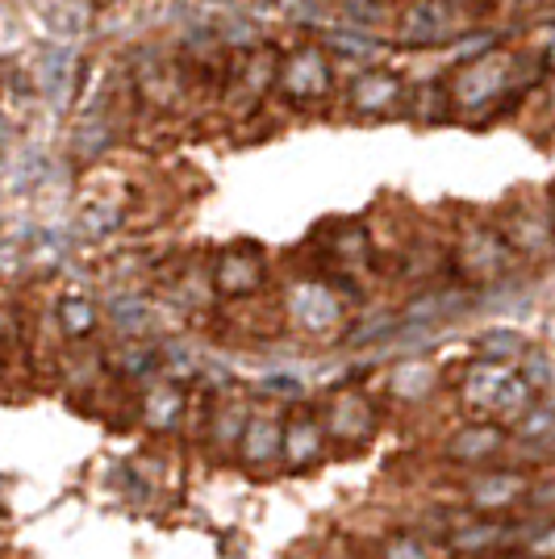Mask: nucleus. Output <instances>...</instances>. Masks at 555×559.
<instances>
[{"instance_id": "obj_1", "label": "nucleus", "mask_w": 555, "mask_h": 559, "mask_svg": "<svg viewBox=\"0 0 555 559\" xmlns=\"http://www.w3.org/2000/svg\"><path fill=\"white\" fill-rule=\"evenodd\" d=\"M460 396L472 414L513 421V426L539 405V401H534L539 393L522 380V372H513L506 364H493V359L468 368V376H463V384H460Z\"/></svg>"}, {"instance_id": "obj_2", "label": "nucleus", "mask_w": 555, "mask_h": 559, "mask_svg": "<svg viewBox=\"0 0 555 559\" xmlns=\"http://www.w3.org/2000/svg\"><path fill=\"white\" fill-rule=\"evenodd\" d=\"M513 75H518L513 55H506V50H485V55L460 63V71L447 80L451 105L468 117L485 114V109H493V105L513 88Z\"/></svg>"}, {"instance_id": "obj_3", "label": "nucleus", "mask_w": 555, "mask_h": 559, "mask_svg": "<svg viewBox=\"0 0 555 559\" xmlns=\"http://www.w3.org/2000/svg\"><path fill=\"white\" fill-rule=\"evenodd\" d=\"M330 84H334V71L322 47H297L293 55H284L276 71V93L288 105H318L330 96Z\"/></svg>"}, {"instance_id": "obj_4", "label": "nucleus", "mask_w": 555, "mask_h": 559, "mask_svg": "<svg viewBox=\"0 0 555 559\" xmlns=\"http://www.w3.org/2000/svg\"><path fill=\"white\" fill-rule=\"evenodd\" d=\"M397 38L405 47H447L460 38V4L456 0H410L397 17Z\"/></svg>"}, {"instance_id": "obj_5", "label": "nucleus", "mask_w": 555, "mask_h": 559, "mask_svg": "<svg viewBox=\"0 0 555 559\" xmlns=\"http://www.w3.org/2000/svg\"><path fill=\"white\" fill-rule=\"evenodd\" d=\"M531 480L522 472H509V467H485L468 480V506L481 518H501V513L518 510L531 501Z\"/></svg>"}, {"instance_id": "obj_6", "label": "nucleus", "mask_w": 555, "mask_h": 559, "mask_svg": "<svg viewBox=\"0 0 555 559\" xmlns=\"http://www.w3.org/2000/svg\"><path fill=\"white\" fill-rule=\"evenodd\" d=\"M501 234L513 247V255L539 259L555 247V205H539V201H522L506 213Z\"/></svg>"}, {"instance_id": "obj_7", "label": "nucleus", "mask_w": 555, "mask_h": 559, "mask_svg": "<svg viewBox=\"0 0 555 559\" xmlns=\"http://www.w3.org/2000/svg\"><path fill=\"white\" fill-rule=\"evenodd\" d=\"M456 259H460V267L472 280L493 284V280L509 276V267H513V259L518 255H513V247L506 242V234L501 230H468L460 238Z\"/></svg>"}, {"instance_id": "obj_8", "label": "nucleus", "mask_w": 555, "mask_h": 559, "mask_svg": "<svg viewBox=\"0 0 555 559\" xmlns=\"http://www.w3.org/2000/svg\"><path fill=\"white\" fill-rule=\"evenodd\" d=\"M401 100H405V84L401 75L385 68H364L347 88V105L359 117H389L401 109Z\"/></svg>"}, {"instance_id": "obj_9", "label": "nucleus", "mask_w": 555, "mask_h": 559, "mask_svg": "<svg viewBox=\"0 0 555 559\" xmlns=\"http://www.w3.org/2000/svg\"><path fill=\"white\" fill-rule=\"evenodd\" d=\"M288 313L305 334H330L343 326V301L318 280H305L288 293Z\"/></svg>"}, {"instance_id": "obj_10", "label": "nucleus", "mask_w": 555, "mask_h": 559, "mask_svg": "<svg viewBox=\"0 0 555 559\" xmlns=\"http://www.w3.org/2000/svg\"><path fill=\"white\" fill-rule=\"evenodd\" d=\"M506 451V435H501V426H493V421H472V426H463L456 430L447 447H442V455L451 460V464H463V467H485L488 460H497Z\"/></svg>"}, {"instance_id": "obj_11", "label": "nucleus", "mask_w": 555, "mask_h": 559, "mask_svg": "<svg viewBox=\"0 0 555 559\" xmlns=\"http://www.w3.org/2000/svg\"><path fill=\"white\" fill-rule=\"evenodd\" d=\"M376 430V409L368 396L359 393H339L326 409V435L343 439V443H364Z\"/></svg>"}, {"instance_id": "obj_12", "label": "nucleus", "mask_w": 555, "mask_h": 559, "mask_svg": "<svg viewBox=\"0 0 555 559\" xmlns=\"http://www.w3.org/2000/svg\"><path fill=\"white\" fill-rule=\"evenodd\" d=\"M263 284V259L255 247H231L222 251L217 267H213V288L226 297H247Z\"/></svg>"}, {"instance_id": "obj_13", "label": "nucleus", "mask_w": 555, "mask_h": 559, "mask_svg": "<svg viewBox=\"0 0 555 559\" xmlns=\"http://www.w3.org/2000/svg\"><path fill=\"white\" fill-rule=\"evenodd\" d=\"M518 538V531L513 526H506V522H497V518H472V522H463V526H451L447 531V547L451 551H460V556H485V551H501V547H509Z\"/></svg>"}, {"instance_id": "obj_14", "label": "nucleus", "mask_w": 555, "mask_h": 559, "mask_svg": "<svg viewBox=\"0 0 555 559\" xmlns=\"http://www.w3.org/2000/svg\"><path fill=\"white\" fill-rule=\"evenodd\" d=\"M238 460L247 467H268L284 460V426L272 414H251L243 443H238Z\"/></svg>"}, {"instance_id": "obj_15", "label": "nucleus", "mask_w": 555, "mask_h": 559, "mask_svg": "<svg viewBox=\"0 0 555 559\" xmlns=\"http://www.w3.org/2000/svg\"><path fill=\"white\" fill-rule=\"evenodd\" d=\"M38 88L50 105H68L71 88H75V50L55 43V47L43 50V63H38Z\"/></svg>"}, {"instance_id": "obj_16", "label": "nucleus", "mask_w": 555, "mask_h": 559, "mask_svg": "<svg viewBox=\"0 0 555 559\" xmlns=\"http://www.w3.org/2000/svg\"><path fill=\"white\" fill-rule=\"evenodd\" d=\"M326 451V426L309 414H297V418L284 426V464L288 467H309L318 464Z\"/></svg>"}, {"instance_id": "obj_17", "label": "nucleus", "mask_w": 555, "mask_h": 559, "mask_svg": "<svg viewBox=\"0 0 555 559\" xmlns=\"http://www.w3.org/2000/svg\"><path fill=\"white\" fill-rule=\"evenodd\" d=\"M109 142H114V121H109V109H105V105H88L84 114L75 117V139H71V151H75L84 164H93V159H101V155L109 151Z\"/></svg>"}, {"instance_id": "obj_18", "label": "nucleus", "mask_w": 555, "mask_h": 559, "mask_svg": "<svg viewBox=\"0 0 555 559\" xmlns=\"http://www.w3.org/2000/svg\"><path fill=\"white\" fill-rule=\"evenodd\" d=\"M185 418V393L176 384H151L142 396V421L155 435H172Z\"/></svg>"}, {"instance_id": "obj_19", "label": "nucleus", "mask_w": 555, "mask_h": 559, "mask_svg": "<svg viewBox=\"0 0 555 559\" xmlns=\"http://www.w3.org/2000/svg\"><path fill=\"white\" fill-rule=\"evenodd\" d=\"M326 50L330 55H339V59H347L355 68H368L380 59V38L368 34V29H355V25H339V29H326Z\"/></svg>"}, {"instance_id": "obj_20", "label": "nucleus", "mask_w": 555, "mask_h": 559, "mask_svg": "<svg viewBox=\"0 0 555 559\" xmlns=\"http://www.w3.org/2000/svg\"><path fill=\"white\" fill-rule=\"evenodd\" d=\"M439 384V372L430 364H401L393 376H389V393L397 401H426Z\"/></svg>"}, {"instance_id": "obj_21", "label": "nucleus", "mask_w": 555, "mask_h": 559, "mask_svg": "<svg viewBox=\"0 0 555 559\" xmlns=\"http://www.w3.org/2000/svg\"><path fill=\"white\" fill-rule=\"evenodd\" d=\"M105 313L121 338H142V330H146V301L142 297H114L105 305Z\"/></svg>"}, {"instance_id": "obj_22", "label": "nucleus", "mask_w": 555, "mask_h": 559, "mask_svg": "<svg viewBox=\"0 0 555 559\" xmlns=\"http://www.w3.org/2000/svg\"><path fill=\"white\" fill-rule=\"evenodd\" d=\"M101 322V313H96V305L88 297H68V301H59V326L63 334L71 338H88Z\"/></svg>"}, {"instance_id": "obj_23", "label": "nucleus", "mask_w": 555, "mask_h": 559, "mask_svg": "<svg viewBox=\"0 0 555 559\" xmlns=\"http://www.w3.org/2000/svg\"><path fill=\"white\" fill-rule=\"evenodd\" d=\"M247 421H251L247 405H222V409H213V418H209V435H213V443L238 447L243 443Z\"/></svg>"}, {"instance_id": "obj_24", "label": "nucleus", "mask_w": 555, "mask_h": 559, "mask_svg": "<svg viewBox=\"0 0 555 559\" xmlns=\"http://www.w3.org/2000/svg\"><path fill=\"white\" fill-rule=\"evenodd\" d=\"M481 350L493 364H506V359H522L531 347H527V338L518 330H485L481 334Z\"/></svg>"}, {"instance_id": "obj_25", "label": "nucleus", "mask_w": 555, "mask_h": 559, "mask_svg": "<svg viewBox=\"0 0 555 559\" xmlns=\"http://www.w3.org/2000/svg\"><path fill=\"white\" fill-rule=\"evenodd\" d=\"M380 559H442V551L422 535H393V538H385Z\"/></svg>"}, {"instance_id": "obj_26", "label": "nucleus", "mask_w": 555, "mask_h": 559, "mask_svg": "<svg viewBox=\"0 0 555 559\" xmlns=\"http://www.w3.org/2000/svg\"><path fill=\"white\" fill-rule=\"evenodd\" d=\"M339 13H343V22L347 25H355V29H376V25H385V4L380 0H343L339 4Z\"/></svg>"}, {"instance_id": "obj_27", "label": "nucleus", "mask_w": 555, "mask_h": 559, "mask_svg": "<svg viewBox=\"0 0 555 559\" xmlns=\"http://www.w3.org/2000/svg\"><path fill=\"white\" fill-rule=\"evenodd\" d=\"M417 100L422 105H414V117H422V121H442V117H451V88L447 84H426L422 93H417Z\"/></svg>"}, {"instance_id": "obj_28", "label": "nucleus", "mask_w": 555, "mask_h": 559, "mask_svg": "<svg viewBox=\"0 0 555 559\" xmlns=\"http://www.w3.org/2000/svg\"><path fill=\"white\" fill-rule=\"evenodd\" d=\"M518 372H522V380L531 384L534 393L552 389V359H547L543 350H527V355H522V364H518Z\"/></svg>"}, {"instance_id": "obj_29", "label": "nucleus", "mask_w": 555, "mask_h": 559, "mask_svg": "<svg viewBox=\"0 0 555 559\" xmlns=\"http://www.w3.org/2000/svg\"><path fill=\"white\" fill-rule=\"evenodd\" d=\"M555 426V414L547 405H534L527 418L518 421V439H547Z\"/></svg>"}, {"instance_id": "obj_30", "label": "nucleus", "mask_w": 555, "mask_h": 559, "mask_svg": "<svg viewBox=\"0 0 555 559\" xmlns=\"http://www.w3.org/2000/svg\"><path fill=\"white\" fill-rule=\"evenodd\" d=\"M527 551H531L534 559H555V522H547L543 531H534V535L527 538Z\"/></svg>"}, {"instance_id": "obj_31", "label": "nucleus", "mask_w": 555, "mask_h": 559, "mask_svg": "<svg viewBox=\"0 0 555 559\" xmlns=\"http://www.w3.org/2000/svg\"><path fill=\"white\" fill-rule=\"evenodd\" d=\"M263 393L297 396L302 393V380H297V376H288V372H276V376H268V380H263Z\"/></svg>"}, {"instance_id": "obj_32", "label": "nucleus", "mask_w": 555, "mask_h": 559, "mask_svg": "<svg viewBox=\"0 0 555 559\" xmlns=\"http://www.w3.org/2000/svg\"><path fill=\"white\" fill-rule=\"evenodd\" d=\"M534 510H555V485H543V489H531V501Z\"/></svg>"}, {"instance_id": "obj_33", "label": "nucleus", "mask_w": 555, "mask_h": 559, "mask_svg": "<svg viewBox=\"0 0 555 559\" xmlns=\"http://www.w3.org/2000/svg\"><path fill=\"white\" fill-rule=\"evenodd\" d=\"M543 63H547V68H555V34L543 43Z\"/></svg>"}, {"instance_id": "obj_34", "label": "nucleus", "mask_w": 555, "mask_h": 559, "mask_svg": "<svg viewBox=\"0 0 555 559\" xmlns=\"http://www.w3.org/2000/svg\"><path fill=\"white\" fill-rule=\"evenodd\" d=\"M497 559H534L531 551H506V556H497Z\"/></svg>"}, {"instance_id": "obj_35", "label": "nucleus", "mask_w": 555, "mask_h": 559, "mask_svg": "<svg viewBox=\"0 0 555 559\" xmlns=\"http://www.w3.org/2000/svg\"><path fill=\"white\" fill-rule=\"evenodd\" d=\"M509 4H518V9H534L539 0H509Z\"/></svg>"}, {"instance_id": "obj_36", "label": "nucleus", "mask_w": 555, "mask_h": 559, "mask_svg": "<svg viewBox=\"0 0 555 559\" xmlns=\"http://www.w3.org/2000/svg\"><path fill=\"white\" fill-rule=\"evenodd\" d=\"M460 559H476V556H460Z\"/></svg>"}]
</instances>
